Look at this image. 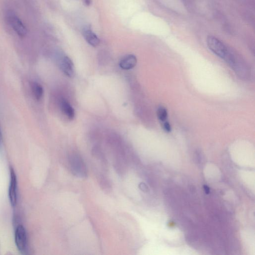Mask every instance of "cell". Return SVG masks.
Returning a JSON list of instances; mask_svg holds the SVG:
<instances>
[{"label":"cell","mask_w":255,"mask_h":255,"mask_svg":"<svg viewBox=\"0 0 255 255\" xmlns=\"http://www.w3.org/2000/svg\"><path fill=\"white\" fill-rule=\"evenodd\" d=\"M100 184L101 185V187L102 189L105 191H109L111 188L110 182L109 180L104 176H102L100 179Z\"/></svg>","instance_id":"11"},{"label":"cell","mask_w":255,"mask_h":255,"mask_svg":"<svg viewBox=\"0 0 255 255\" xmlns=\"http://www.w3.org/2000/svg\"><path fill=\"white\" fill-rule=\"evenodd\" d=\"M15 243L18 251L22 254H26L28 249V238L26 229L23 225L17 227L15 234Z\"/></svg>","instance_id":"3"},{"label":"cell","mask_w":255,"mask_h":255,"mask_svg":"<svg viewBox=\"0 0 255 255\" xmlns=\"http://www.w3.org/2000/svg\"><path fill=\"white\" fill-rule=\"evenodd\" d=\"M2 135L1 130L0 128V148L1 147L2 145Z\"/></svg>","instance_id":"16"},{"label":"cell","mask_w":255,"mask_h":255,"mask_svg":"<svg viewBox=\"0 0 255 255\" xmlns=\"http://www.w3.org/2000/svg\"><path fill=\"white\" fill-rule=\"evenodd\" d=\"M17 178L13 168L10 169V182L9 188V197L11 206L15 207L18 200Z\"/></svg>","instance_id":"4"},{"label":"cell","mask_w":255,"mask_h":255,"mask_svg":"<svg viewBox=\"0 0 255 255\" xmlns=\"http://www.w3.org/2000/svg\"><path fill=\"white\" fill-rule=\"evenodd\" d=\"M207 44L209 49L214 54L221 59L228 62L234 54L220 40L213 37L209 36L207 38Z\"/></svg>","instance_id":"1"},{"label":"cell","mask_w":255,"mask_h":255,"mask_svg":"<svg viewBox=\"0 0 255 255\" xmlns=\"http://www.w3.org/2000/svg\"><path fill=\"white\" fill-rule=\"evenodd\" d=\"M61 69L63 73L69 77H72L74 76V65L71 60L67 56H65L61 60Z\"/></svg>","instance_id":"7"},{"label":"cell","mask_w":255,"mask_h":255,"mask_svg":"<svg viewBox=\"0 0 255 255\" xmlns=\"http://www.w3.org/2000/svg\"><path fill=\"white\" fill-rule=\"evenodd\" d=\"M138 187L140 188L141 190L143 191V192H148V188L147 185L143 183V182H141L139 185H138Z\"/></svg>","instance_id":"14"},{"label":"cell","mask_w":255,"mask_h":255,"mask_svg":"<svg viewBox=\"0 0 255 255\" xmlns=\"http://www.w3.org/2000/svg\"><path fill=\"white\" fill-rule=\"evenodd\" d=\"M83 35L85 40L91 46L96 47L99 44L98 37L93 32L89 26L85 27L83 30Z\"/></svg>","instance_id":"6"},{"label":"cell","mask_w":255,"mask_h":255,"mask_svg":"<svg viewBox=\"0 0 255 255\" xmlns=\"http://www.w3.org/2000/svg\"><path fill=\"white\" fill-rule=\"evenodd\" d=\"M32 89L35 98L38 100L40 99L43 97L44 94V90L41 85L37 82L33 83L32 84Z\"/></svg>","instance_id":"10"},{"label":"cell","mask_w":255,"mask_h":255,"mask_svg":"<svg viewBox=\"0 0 255 255\" xmlns=\"http://www.w3.org/2000/svg\"><path fill=\"white\" fill-rule=\"evenodd\" d=\"M69 164L73 175L81 179H84L87 176L86 166L80 155L77 154H70L69 157Z\"/></svg>","instance_id":"2"},{"label":"cell","mask_w":255,"mask_h":255,"mask_svg":"<svg viewBox=\"0 0 255 255\" xmlns=\"http://www.w3.org/2000/svg\"><path fill=\"white\" fill-rule=\"evenodd\" d=\"M7 17L10 25L15 32L20 36L23 37L27 33V29L21 20L12 13H9Z\"/></svg>","instance_id":"5"},{"label":"cell","mask_w":255,"mask_h":255,"mask_svg":"<svg viewBox=\"0 0 255 255\" xmlns=\"http://www.w3.org/2000/svg\"><path fill=\"white\" fill-rule=\"evenodd\" d=\"M164 123L163 124V128L164 131L167 132H170L171 131V128L170 124L168 122H164Z\"/></svg>","instance_id":"13"},{"label":"cell","mask_w":255,"mask_h":255,"mask_svg":"<svg viewBox=\"0 0 255 255\" xmlns=\"http://www.w3.org/2000/svg\"><path fill=\"white\" fill-rule=\"evenodd\" d=\"M204 190L206 194H208L210 192V189L209 187L207 185H204Z\"/></svg>","instance_id":"15"},{"label":"cell","mask_w":255,"mask_h":255,"mask_svg":"<svg viewBox=\"0 0 255 255\" xmlns=\"http://www.w3.org/2000/svg\"><path fill=\"white\" fill-rule=\"evenodd\" d=\"M137 62V58L134 55H128L125 56L120 62V66L122 69L129 70L135 67Z\"/></svg>","instance_id":"8"},{"label":"cell","mask_w":255,"mask_h":255,"mask_svg":"<svg viewBox=\"0 0 255 255\" xmlns=\"http://www.w3.org/2000/svg\"><path fill=\"white\" fill-rule=\"evenodd\" d=\"M60 107L63 113L67 116L68 119L72 120L74 118V110L66 100L65 99H61L60 101Z\"/></svg>","instance_id":"9"},{"label":"cell","mask_w":255,"mask_h":255,"mask_svg":"<svg viewBox=\"0 0 255 255\" xmlns=\"http://www.w3.org/2000/svg\"><path fill=\"white\" fill-rule=\"evenodd\" d=\"M85 5L89 6L91 4V0H84Z\"/></svg>","instance_id":"17"},{"label":"cell","mask_w":255,"mask_h":255,"mask_svg":"<svg viewBox=\"0 0 255 255\" xmlns=\"http://www.w3.org/2000/svg\"><path fill=\"white\" fill-rule=\"evenodd\" d=\"M157 116L158 119L161 122H165L168 117V112L165 108L160 107L157 111Z\"/></svg>","instance_id":"12"}]
</instances>
